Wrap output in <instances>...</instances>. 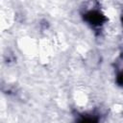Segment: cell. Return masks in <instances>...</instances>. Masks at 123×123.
<instances>
[{
  "instance_id": "6da1fadb",
  "label": "cell",
  "mask_w": 123,
  "mask_h": 123,
  "mask_svg": "<svg viewBox=\"0 0 123 123\" xmlns=\"http://www.w3.org/2000/svg\"><path fill=\"white\" fill-rule=\"evenodd\" d=\"M84 19L92 27H100L107 21L105 14L97 10H91L86 12L84 14Z\"/></svg>"
},
{
  "instance_id": "7a4b0ae2",
  "label": "cell",
  "mask_w": 123,
  "mask_h": 123,
  "mask_svg": "<svg viewBox=\"0 0 123 123\" xmlns=\"http://www.w3.org/2000/svg\"><path fill=\"white\" fill-rule=\"evenodd\" d=\"M99 119L97 116L94 115H84L80 117L77 121V123H98Z\"/></svg>"
},
{
  "instance_id": "3957f363",
  "label": "cell",
  "mask_w": 123,
  "mask_h": 123,
  "mask_svg": "<svg viewBox=\"0 0 123 123\" xmlns=\"http://www.w3.org/2000/svg\"><path fill=\"white\" fill-rule=\"evenodd\" d=\"M116 83L118 86H123V70L120 71L116 76Z\"/></svg>"
},
{
  "instance_id": "277c9868",
  "label": "cell",
  "mask_w": 123,
  "mask_h": 123,
  "mask_svg": "<svg viewBox=\"0 0 123 123\" xmlns=\"http://www.w3.org/2000/svg\"><path fill=\"white\" fill-rule=\"evenodd\" d=\"M121 22H122V25H123V12H122V15H121Z\"/></svg>"
}]
</instances>
